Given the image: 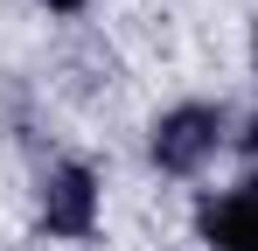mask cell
I'll use <instances>...</instances> for the list:
<instances>
[{
  "instance_id": "3957f363",
  "label": "cell",
  "mask_w": 258,
  "mask_h": 251,
  "mask_svg": "<svg viewBox=\"0 0 258 251\" xmlns=\"http://www.w3.org/2000/svg\"><path fill=\"white\" fill-rule=\"evenodd\" d=\"M203 237L216 251H258V189H237V196L203 203Z\"/></svg>"
},
{
  "instance_id": "6da1fadb",
  "label": "cell",
  "mask_w": 258,
  "mask_h": 251,
  "mask_svg": "<svg viewBox=\"0 0 258 251\" xmlns=\"http://www.w3.org/2000/svg\"><path fill=\"white\" fill-rule=\"evenodd\" d=\"M216 133H223V119H216L210 105H181V112H168V119L154 126V161L168 167V174H188V167H203L216 154Z\"/></svg>"
},
{
  "instance_id": "5b68a950",
  "label": "cell",
  "mask_w": 258,
  "mask_h": 251,
  "mask_svg": "<svg viewBox=\"0 0 258 251\" xmlns=\"http://www.w3.org/2000/svg\"><path fill=\"white\" fill-rule=\"evenodd\" d=\"M251 167H258V119H251Z\"/></svg>"
},
{
  "instance_id": "277c9868",
  "label": "cell",
  "mask_w": 258,
  "mask_h": 251,
  "mask_svg": "<svg viewBox=\"0 0 258 251\" xmlns=\"http://www.w3.org/2000/svg\"><path fill=\"white\" fill-rule=\"evenodd\" d=\"M42 7H56V14H70V7H84V0H42Z\"/></svg>"
},
{
  "instance_id": "7a4b0ae2",
  "label": "cell",
  "mask_w": 258,
  "mask_h": 251,
  "mask_svg": "<svg viewBox=\"0 0 258 251\" xmlns=\"http://www.w3.org/2000/svg\"><path fill=\"white\" fill-rule=\"evenodd\" d=\"M91 216H98V181H91L84 167H56L42 181V223L63 230V237H84Z\"/></svg>"
}]
</instances>
